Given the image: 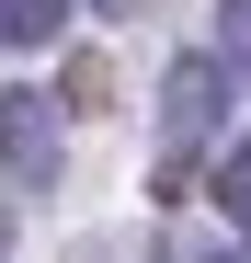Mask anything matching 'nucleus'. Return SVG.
<instances>
[{
  "instance_id": "obj_4",
  "label": "nucleus",
  "mask_w": 251,
  "mask_h": 263,
  "mask_svg": "<svg viewBox=\"0 0 251 263\" xmlns=\"http://www.w3.org/2000/svg\"><path fill=\"white\" fill-rule=\"evenodd\" d=\"M217 206L251 229V138H240V149H228V172H217Z\"/></svg>"
},
{
  "instance_id": "obj_3",
  "label": "nucleus",
  "mask_w": 251,
  "mask_h": 263,
  "mask_svg": "<svg viewBox=\"0 0 251 263\" xmlns=\"http://www.w3.org/2000/svg\"><path fill=\"white\" fill-rule=\"evenodd\" d=\"M57 23H69V0H0V34H12V46H46Z\"/></svg>"
},
{
  "instance_id": "obj_5",
  "label": "nucleus",
  "mask_w": 251,
  "mask_h": 263,
  "mask_svg": "<svg viewBox=\"0 0 251 263\" xmlns=\"http://www.w3.org/2000/svg\"><path fill=\"white\" fill-rule=\"evenodd\" d=\"M217 23H228V58L251 69V0H217Z\"/></svg>"
},
{
  "instance_id": "obj_1",
  "label": "nucleus",
  "mask_w": 251,
  "mask_h": 263,
  "mask_svg": "<svg viewBox=\"0 0 251 263\" xmlns=\"http://www.w3.org/2000/svg\"><path fill=\"white\" fill-rule=\"evenodd\" d=\"M217 103H228V69L217 58H172V80H160V138L194 149L205 126H217Z\"/></svg>"
},
{
  "instance_id": "obj_6",
  "label": "nucleus",
  "mask_w": 251,
  "mask_h": 263,
  "mask_svg": "<svg viewBox=\"0 0 251 263\" xmlns=\"http://www.w3.org/2000/svg\"><path fill=\"white\" fill-rule=\"evenodd\" d=\"M160 263H217V252H205V240H172V252H160Z\"/></svg>"
},
{
  "instance_id": "obj_2",
  "label": "nucleus",
  "mask_w": 251,
  "mask_h": 263,
  "mask_svg": "<svg viewBox=\"0 0 251 263\" xmlns=\"http://www.w3.org/2000/svg\"><path fill=\"white\" fill-rule=\"evenodd\" d=\"M0 115H12V195H46V172H57V149H46V103L12 92Z\"/></svg>"
}]
</instances>
